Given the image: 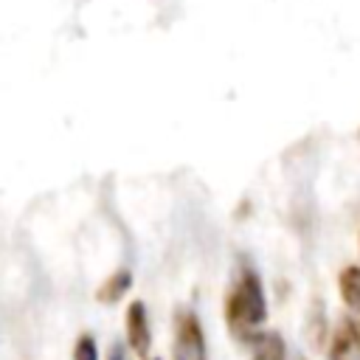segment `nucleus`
I'll use <instances>...</instances> for the list:
<instances>
[{
	"label": "nucleus",
	"instance_id": "f257e3e1",
	"mask_svg": "<svg viewBox=\"0 0 360 360\" xmlns=\"http://www.w3.org/2000/svg\"><path fill=\"white\" fill-rule=\"evenodd\" d=\"M225 318L231 326V335L236 340H256L259 329L267 318V301H264V290H262V278L256 276V270L245 267L225 301Z\"/></svg>",
	"mask_w": 360,
	"mask_h": 360
},
{
	"label": "nucleus",
	"instance_id": "f03ea898",
	"mask_svg": "<svg viewBox=\"0 0 360 360\" xmlns=\"http://www.w3.org/2000/svg\"><path fill=\"white\" fill-rule=\"evenodd\" d=\"M174 360H205V338L194 312H177L174 321Z\"/></svg>",
	"mask_w": 360,
	"mask_h": 360
},
{
	"label": "nucleus",
	"instance_id": "7ed1b4c3",
	"mask_svg": "<svg viewBox=\"0 0 360 360\" xmlns=\"http://www.w3.org/2000/svg\"><path fill=\"white\" fill-rule=\"evenodd\" d=\"M127 340L138 357L149 354L152 332H149V321H146V307L141 301H132L127 309Z\"/></svg>",
	"mask_w": 360,
	"mask_h": 360
},
{
	"label": "nucleus",
	"instance_id": "20e7f679",
	"mask_svg": "<svg viewBox=\"0 0 360 360\" xmlns=\"http://www.w3.org/2000/svg\"><path fill=\"white\" fill-rule=\"evenodd\" d=\"M329 360H360V326L354 321H343L329 343Z\"/></svg>",
	"mask_w": 360,
	"mask_h": 360
},
{
	"label": "nucleus",
	"instance_id": "39448f33",
	"mask_svg": "<svg viewBox=\"0 0 360 360\" xmlns=\"http://www.w3.org/2000/svg\"><path fill=\"white\" fill-rule=\"evenodd\" d=\"M338 290H340V298H343L346 309L360 318V267L357 264H349V267L340 270Z\"/></svg>",
	"mask_w": 360,
	"mask_h": 360
},
{
	"label": "nucleus",
	"instance_id": "423d86ee",
	"mask_svg": "<svg viewBox=\"0 0 360 360\" xmlns=\"http://www.w3.org/2000/svg\"><path fill=\"white\" fill-rule=\"evenodd\" d=\"M284 340L278 332H264L253 340V357L250 360H284Z\"/></svg>",
	"mask_w": 360,
	"mask_h": 360
},
{
	"label": "nucleus",
	"instance_id": "0eeeda50",
	"mask_svg": "<svg viewBox=\"0 0 360 360\" xmlns=\"http://www.w3.org/2000/svg\"><path fill=\"white\" fill-rule=\"evenodd\" d=\"M127 287H129V273L121 270V273H115V276L101 287L98 298H101V301H115V298H121V295L127 292Z\"/></svg>",
	"mask_w": 360,
	"mask_h": 360
},
{
	"label": "nucleus",
	"instance_id": "6e6552de",
	"mask_svg": "<svg viewBox=\"0 0 360 360\" xmlns=\"http://www.w3.org/2000/svg\"><path fill=\"white\" fill-rule=\"evenodd\" d=\"M73 360H98V352H96V340H93V335H82V338L76 340Z\"/></svg>",
	"mask_w": 360,
	"mask_h": 360
},
{
	"label": "nucleus",
	"instance_id": "1a4fd4ad",
	"mask_svg": "<svg viewBox=\"0 0 360 360\" xmlns=\"http://www.w3.org/2000/svg\"><path fill=\"white\" fill-rule=\"evenodd\" d=\"M110 360H127V354H124V349H121L118 343H112V349H110Z\"/></svg>",
	"mask_w": 360,
	"mask_h": 360
},
{
	"label": "nucleus",
	"instance_id": "9d476101",
	"mask_svg": "<svg viewBox=\"0 0 360 360\" xmlns=\"http://www.w3.org/2000/svg\"><path fill=\"white\" fill-rule=\"evenodd\" d=\"M295 360H304V357H295Z\"/></svg>",
	"mask_w": 360,
	"mask_h": 360
},
{
	"label": "nucleus",
	"instance_id": "9b49d317",
	"mask_svg": "<svg viewBox=\"0 0 360 360\" xmlns=\"http://www.w3.org/2000/svg\"><path fill=\"white\" fill-rule=\"evenodd\" d=\"M357 326H360V323H357Z\"/></svg>",
	"mask_w": 360,
	"mask_h": 360
}]
</instances>
